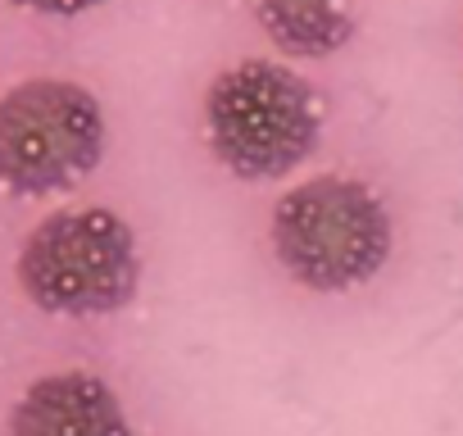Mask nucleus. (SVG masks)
Instances as JSON below:
<instances>
[{
  "label": "nucleus",
  "instance_id": "obj_1",
  "mask_svg": "<svg viewBox=\"0 0 463 436\" xmlns=\"http://www.w3.org/2000/svg\"><path fill=\"white\" fill-rule=\"evenodd\" d=\"M323 132L314 87L278 60H241L204 91V141L241 182H278L296 173Z\"/></svg>",
  "mask_w": 463,
  "mask_h": 436
},
{
  "label": "nucleus",
  "instance_id": "obj_2",
  "mask_svg": "<svg viewBox=\"0 0 463 436\" xmlns=\"http://www.w3.org/2000/svg\"><path fill=\"white\" fill-rule=\"evenodd\" d=\"M273 255L309 291H350L382 273L391 255V213L373 186L323 173L273 204Z\"/></svg>",
  "mask_w": 463,
  "mask_h": 436
},
{
  "label": "nucleus",
  "instance_id": "obj_3",
  "mask_svg": "<svg viewBox=\"0 0 463 436\" xmlns=\"http://www.w3.org/2000/svg\"><path fill=\"white\" fill-rule=\"evenodd\" d=\"M141 255L123 218L105 204L60 209L28 232L19 251L24 296L64 318L114 314L137 296Z\"/></svg>",
  "mask_w": 463,
  "mask_h": 436
},
{
  "label": "nucleus",
  "instance_id": "obj_4",
  "mask_svg": "<svg viewBox=\"0 0 463 436\" xmlns=\"http://www.w3.org/2000/svg\"><path fill=\"white\" fill-rule=\"evenodd\" d=\"M105 155V109L69 78H28L0 96V186L55 195Z\"/></svg>",
  "mask_w": 463,
  "mask_h": 436
},
{
  "label": "nucleus",
  "instance_id": "obj_5",
  "mask_svg": "<svg viewBox=\"0 0 463 436\" xmlns=\"http://www.w3.org/2000/svg\"><path fill=\"white\" fill-rule=\"evenodd\" d=\"M10 436H132V427L105 377L69 368L37 377L19 395Z\"/></svg>",
  "mask_w": 463,
  "mask_h": 436
},
{
  "label": "nucleus",
  "instance_id": "obj_6",
  "mask_svg": "<svg viewBox=\"0 0 463 436\" xmlns=\"http://www.w3.org/2000/svg\"><path fill=\"white\" fill-rule=\"evenodd\" d=\"M255 19L278 51L296 60H327L354 37V14L345 0H255Z\"/></svg>",
  "mask_w": 463,
  "mask_h": 436
},
{
  "label": "nucleus",
  "instance_id": "obj_7",
  "mask_svg": "<svg viewBox=\"0 0 463 436\" xmlns=\"http://www.w3.org/2000/svg\"><path fill=\"white\" fill-rule=\"evenodd\" d=\"M19 10H33V14H51V19H78L96 5H105V0H14Z\"/></svg>",
  "mask_w": 463,
  "mask_h": 436
}]
</instances>
